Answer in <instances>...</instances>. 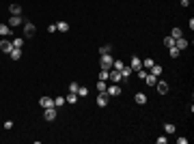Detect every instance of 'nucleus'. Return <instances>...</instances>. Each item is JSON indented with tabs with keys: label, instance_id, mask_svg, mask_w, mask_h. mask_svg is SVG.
Masks as SVG:
<instances>
[{
	"label": "nucleus",
	"instance_id": "1",
	"mask_svg": "<svg viewBox=\"0 0 194 144\" xmlns=\"http://www.w3.org/2000/svg\"><path fill=\"white\" fill-rule=\"evenodd\" d=\"M22 26H24V37H26V39H30V37H35V32H37V28H35V24H33V22H24Z\"/></svg>",
	"mask_w": 194,
	"mask_h": 144
},
{
	"label": "nucleus",
	"instance_id": "2",
	"mask_svg": "<svg viewBox=\"0 0 194 144\" xmlns=\"http://www.w3.org/2000/svg\"><path fill=\"white\" fill-rule=\"evenodd\" d=\"M112 62H114L112 54H101V60H99L101 69H112Z\"/></svg>",
	"mask_w": 194,
	"mask_h": 144
},
{
	"label": "nucleus",
	"instance_id": "3",
	"mask_svg": "<svg viewBox=\"0 0 194 144\" xmlns=\"http://www.w3.org/2000/svg\"><path fill=\"white\" fill-rule=\"evenodd\" d=\"M108 103H110V95H108V93H106V91H104V93H99V95H97V105H99V108H106V105H108Z\"/></svg>",
	"mask_w": 194,
	"mask_h": 144
},
{
	"label": "nucleus",
	"instance_id": "4",
	"mask_svg": "<svg viewBox=\"0 0 194 144\" xmlns=\"http://www.w3.org/2000/svg\"><path fill=\"white\" fill-rule=\"evenodd\" d=\"M43 118H46V121H50V123H52V121H56V108H54V105L43 110Z\"/></svg>",
	"mask_w": 194,
	"mask_h": 144
},
{
	"label": "nucleus",
	"instance_id": "5",
	"mask_svg": "<svg viewBox=\"0 0 194 144\" xmlns=\"http://www.w3.org/2000/svg\"><path fill=\"white\" fill-rule=\"evenodd\" d=\"M119 71H121V80H125V82H127V80H130V78H132V73H134V71H132V67H130V65H123V67H121V69H119Z\"/></svg>",
	"mask_w": 194,
	"mask_h": 144
},
{
	"label": "nucleus",
	"instance_id": "6",
	"mask_svg": "<svg viewBox=\"0 0 194 144\" xmlns=\"http://www.w3.org/2000/svg\"><path fill=\"white\" fill-rule=\"evenodd\" d=\"M11 49H13V43H11L9 39H2V41H0V52H4V54H11Z\"/></svg>",
	"mask_w": 194,
	"mask_h": 144
},
{
	"label": "nucleus",
	"instance_id": "7",
	"mask_svg": "<svg viewBox=\"0 0 194 144\" xmlns=\"http://www.w3.org/2000/svg\"><path fill=\"white\" fill-rule=\"evenodd\" d=\"M11 28H15V26H22L24 24V17H20V15H13V17H9V22H7Z\"/></svg>",
	"mask_w": 194,
	"mask_h": 144
},
{
	"label": "nucleus",
	"instance_id": "8",
	"mask_svg": "<svg viewBox=\"0 0 194 144\" xmlns=\"http://www.w3.org/2000/svg\"><path fill=\"white\" fill-rule=\"evenodd\" d=\"M130 67H132V71H138V69H143V60H140L138 56H132V60H130Z\"/></svg>",
	"mask_w": 194,
	"mask_h": 144
},
{
	"label": "nucleus",
	"instance_id": "9",
	"mask_svg": "<svg viewBox=\"0 0 194 144\" xmlns=\"http://www.w3.org/2000/svg\"><path fill=\"white\" fill-rule=\"evenodd\" d=\"M155 88H157V93H160V95H166V93H168V82H164V80H157Z\"/></svg>",
	"mask_w": 194,
	"mask_h": 144
},
{
	"label": "nucleus",
	"instance_id": "10",
	"mask_svg": "<svg viewBox=\"0 0 194 144\" xmlns=\"http://www.w3.org/2000/svg\"><path fill=\"white\" fill-rule=\"evenodd\" d=\"M106 93L110 97H119L121 95V86H117V84H112V86H106Z\"/></svg>",
	"mask_w": 194,
	"mask_h": 144
},
{
	"label": "nucleus",
	"instance_id": "11",
	"mask_svg": "<svg viewBox=\"0 0 194 144\" xmlns=\"http://www.w3.org/2000/svg\"><path fill=\"white\" fill-rule=\"evenodd\" d=\"M108 80H110L112 84H119V82H121V71L112 69V71H110V75H108Z\"/></svg>",
	"mask_w": 194,
	"mask_h": 144
},
{
	"label": "nucleus",
	"instance_id": "12",
	"mask_svg": "<svg viewBox=\"0 0 194 144\" xmlns=\"http://www.w3.org/2000/svg\"><path fill=\"white\" fill-rule=\"evenodd\" d=\"M39 105H41L43 110H46V108H52V105H54V99H50V97H41V99H39Z\"/></svg>",
	"mask_w": 194,
	"mask_h": 144
},
{
	"label": "nucleus",
	"instance_id": "13",
	"mask_svg": "<svg viewBox=\"0 0 194 144\" xmlns=\"http://www.w3.org/2000/svg\"><path fill=\"white\" fill-rule=\"evenodd\" d=\"M175 48H177V49H181V52H183V49L188 48V41H186L183 37H179V39H175Z\"/></svg>",
	"mask_w": 194,
	"mask_h": 144
},
{
	"label": "nucleus",
	"instance_id": "14",
	"mask_svg": "<svg viewBox=\"0 0 194 144\" xmlns=\"http://www.w3.org/2000/svg\"><path fill=\"white\" fill-rule=\"evenodd\" d=\"M134 101H136L138 105H145V103H147V95H145V93H136Z\"/></svg>",
	"mask_w": 194,
	"mask_h": 144
},
{
	"label": "nucleus",
	"instance_id": "15",
	"mask_svg": "<svg viewBox=\"0 0 194 144\" xmlns=\"http://www.w3.org/2000/svg\"><path fill=\"white\" fill-rule=\"evenodd\" d=\"M145 82H147V84H149V86H153V88H155V84H157V78H155L153 73H147Z\"/></svg>",
	"mask_w": 194,
	"mask_h": 144
},
{
	"label": "nucleus",
	"instance_id": "16",
	"mask_svg": "<svg viewBox=\"0 0 194 144\" xmlns=\"http://www.w3.org/2000/svg\"><path fill=\"white\" fill-rule=\"evenodd\" d=\"M9 11H11V15H22V6L20 4H9Z\"/></svg>",
	"mask_w": 194,
	"mask_h": 144
},
{
	"label": "nucleus",
	"instance_id": "17",
	"mask_svg": "<svg viewBox=\"0 0 194 144\" xmlns=\"http://www.w3.org/2000/svg\"><path fill=\"white\" fill-rule=\"evenodd\" d=\"M11 43H13V48L22 49V48H24V37H15V39H13Z\"/></svg>",
	"mask_w": 194,
	"mask_h": 144
},
{
	"label": "nucleus",
	"instance_id": "18",
	"mask_svg": "<svg viewBox=\"0 0 194 144\" xmlns=\"http://www.w3.org/2000/svg\"><path fill=\"white\" fill-rule=\"evenodd\" d=\"M65 103H78V93H69L65 97Z\"/></svg>",
	"mask_w": 194,
	"mask_h": 144
},
{
	"label": "nucleus",
	"instance_id": "19",
	"mask_svg": "<svg viewBox=\"0 0 194 144\" xmlns=\"http://www.w3.org/2000/svg\"><path fill=\"white\" fill-rule=\"evenodd\" d=\"M9 56H11V58H13V60H20V58H22V49L13 48V49H11V54H9Z\"/></svg>",
	"mask_w": 194,
	"mask_h": 144
},
{
	"label": "nucleus",
	"instance_id": "20",
	"mask_svg": "<svg viewBox=\"0 0 194 144\" xmlns=\"http://www.w3.org/2000/svg\"><path fill=\"white\" fill-rule=\"evenodd\" d=\"M56 30H60V32H67V30H69V24H67V22H58V24H56Z\"/></svg>",
	"mask_w": 194,
	"mask_h": 144
},
{
	"label": "nucleus",
	"instance_id": "21",
	"mask_svg": "<svg viewBox=\"0 0 194 144\" xmlns=\"http://www.w3.org/2000/svg\"><path fill=\"white\" fill-rule=\"evenodd\" d=\"M149 71H151V73H153L155 78H160V75H162V67H160V65H153V67H151Z\"/></svg>",
	"mask_w": 194,
	"mask_h": 144
},
{
	"label": "nucleus",
	"instance_id": "22",
	"mask_svg": "<svg viewBox=\"0 0 194 144\" xmlns=\"http://www.w3.org/2000/svg\"><path fill=\"white\" fill-rule=\"evenodd\" d=\"M0 35H13L11 32V26L9 24H0Z\"/></svg>",
	"mask_w": 194,
	"mask_h": 144
},
{
	"label": "nucleus",
	"instance_id": "23",
	"mask_svg": "<svg viewBox=\"0 0 194 144\" xmlns=\"http://www.w3.org/2000/svg\"><path fill=\"white\" fill-rule=\"evenodd\" d=\"M168 54H170V58H177V56L181 54V49H177L175 45H173V48H168Z\"/></svg>",
	"mask_w": 194,
	"mask_h": 144
},
{
	"label": "nucleus",
	"instance_id": "24",
	"mask_svg": "<svg viewBox=\"0 0 194 144\" xmlns=\"http://www.w3.org/2000/svg\"><path fill=\"white\" fill-rule=\"evenodd\" d=\"M170 37H173V39H179V37H183V32H181V28H173V32H170Z\"/></svg>",
	"mask_w": 194,
	"mask_h": 144
},
{
	"label": "nucleus",
	"instance_id": "25",
	"mask_svg": "<svg viewBox=\"0 0 194 144\" xmlns=\"http://www.w3.org/2000/svg\"><path fill=\"white\" fill-rule=\"evenodd\" d=\"M164 45H166V48H173V45H175V39H173L170 35H168V37H164Z\"/></svg>",
	"mask_w": 194,
	"mask_h": 144
},
{
	"label": "nucleus",
	"instance_id": "26",
	"mask_svg": "<svg viewBox=\"0 0 194 144\" xmlns=\"http://www.w3.org/2000/svg\"><path fill=\"white\" fill-rule=\"evenodd\" d=\"M108 75H110V71H108V69H101V71H99V80L108 82Z\"/></svg>",
	"mask_w": 194,
	"mask_h": 144
},
{
	"label": "nucleus",
	"instance_id": "27",
	"mask_svg": "<svg viewBox=\"0 0 194 144\" xmlns=\"http://www.w3.org/2000/svg\"><path fill=\"white\" fill-rule=\"evenodd\" d=\"M65 105V97H56L54 99V108H63Z\"/></svg>",
	"mask_w": 194,
	"mask_h": 144
},
{
	"label": "nucleus",
	"instance_id": "28",
	"mask_svg": "<svg viewBox=\"0 0 194 144\" xmlns=\"http://www.w3.org/2000/svg\"><path fill=\"white\" fill-rule=\"evenodd\" d=\"M78 97H89V88L86 86H80L78 88Z\"/></svg>",
	"mask_w": 194,
	"mask_h": 144
},
{
	"label": "nucleus",
	"instance_id": "29",
	"mask_svg": "<svg viewBox=\"0 0 194 144\" xmlns=\"http://www.w3.org/2000/svg\"><path fill=\"white\" fill-rule=\"evenodd\" d=\"M164 131H166V133H175V125H173V123H166V125H164Z\"/></svg>",
	"mask_w": 194,
	"mask_h": 144
},
{
	"label": "nucleus",
	"instance_id": "30",
	"mask_svg": "<svg viewBox=\"0 0 194 144\" xmlns=\"http://www.w3.org/2000/svg\"><path fill=\"white\" fill-rule=\"evenodd\" d=\"M153 65H155V62H153L151 58H145V60H143V67H145V69H151Z\"/></svg>",
	"mask_w": 194,
	"mask_h": 144
},
{
	"label": "nucleus",
	"instance_id": "31",
	"mask_svg": "<svg viewBox=\"0 0 194 144\" xmlns=\"http://www.w3.org/2000/svg\"><path fill=\"white\" fill-rule=\"evenodd\" d=\"M78 88H80L78 82H71V84H69V93H78Z\"/></svg>",
	"mask_w": 194,
	"mask_h": 144
},
{
	"label": "nucleus",
	"instance_id": "32",
	"mask_svg": "<svg viewBox=\"0 0 194 144\" xmlns=\"http://www.w3.org/2000/svg\"><path fill=\"white\" fill-rule=\"evenodd\" d=\"M110 52H112L110 45H101V48H99V54H110Z\"/></svg>",
	"mask_w": 194,
	"mask_h": 144
},
{
	"label": "nucleus",
	"instance_id": "33",
	"mask_svg": "<svg viewBox=\"0 0 194 144\" xmlns=\"http://www.w3.org/2000/svg\"><path fill=\"white\" fill-rule=\"evenodd\" d=\"M97 91H99V93H104V91H106V82H104V80H99V82H97Z\"/></svg>",
	"mask_w": 194,
	"mask_h": 144
},
{
	"label": "nucleus",
	"instance_id": "34",
	"mask_svg": "<svg viewBox=\"0 0 194 144\" xmlns=\"http://www.w3.org/2000/svg\"><path fill=\"white\" fill-rule=\"evenodd\" d=\"M112 67H114V69H117V71H119V69H121V67H123V60H114V62H112Z\"/></svg>",
	"mask_w": 194,
	"mask_h": 144
},
{
	"label": "nucleus",
	"instance_id": "35",
	"mask_svg": "<svg viewBox=\"0 0 194 144\" xmlns=\"http://www.w3.org/2000/svg\"><path fill=\"white\" fill-rule=\"evenodd\" d=\"M136 73H138V78H140V80H145V78H147V71H145V69H138Z\"/></svg>",
	"mask_w": 194,
	"mask_h": 144
},
{
	"label": "nucleus",
	"instance_id": "36",
	"mask_svg": "<svg viewBox=\"0 0 194 144\" xmlns=\"http://www.w3.org/2000/svg\"><path fill=\"white\" fill-rule=\"evenodd\" d=\"M168 142V138H166V136H160V138H157V144H166Z\"/></svg>",
	"mask_w": 194,
	"mask_h": 144
},
{
	"label": "nucleus",
	"instance_id": "37",
	"mask_svg": "<svg viewBox=\"0 0 194 144\" xmlns=\"http://www.w3.org/2000/svg\"><path fill=\"white\" fill-rule=\"evenodd\" d=\"M4 129H13V121H4Z\"/></svg>",
	"mask_w": 194,
	"mask_h": 144
},
{
	"label": "nucleus",
	"instance_id": "38",
	"mask_svg": "<svg viewBox=\"0 0 194 144\" xmlns=\"http://www.w3.org/2000/svg\"><path fill=\"white\" fill-rule=\"evenodd\" d=\"M48 32H50V35H52V32H56V24H50V26H48Z\"/></svg>",
	"mask_w": 194,
	"mask_h": 144
},
{
	"label": "nucleus",
	"instance_id": "39",
	"mask_svg": "<svg viewBox=\"0 0 194 144\" xmlns=\"http://www.w3.org/2000/svg\"><path fill=\"white\" fill-rule=\"evenodd\" d=\"M190 4V0H181V6H188Z\"/></svg>",
	"mask_w": 194,
	"mask_h": 144
}]
</instances>
